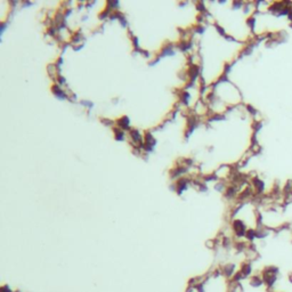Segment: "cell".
<instances>
[{
  "mask_svg": "<svg viewBox=\"0 0 292 292\" xmlns=\"http://www.w3.org/2000/svg\"><path fill=\"white\" fill-rule=\"evenodd\" d=\"M233 229H234L236 236H239V237H243V236H245L247 231H248L245 224H244L243 221L240 219H235L234 221H233Z\"/></svg>",
  "mask_w": 292,
  "mask_h": 292,
  "instance_id": "cell-1",
  "label": "cell"
},
{
  "mask_svg": "<svg viewBox=\"0 0 292 292\" xmlns=\"http://www.w3.org/2000/svg\"><path fill=\"white\" fill-rule=\"evenodd\" d=\"M263 280H264V283L267 285L268 288H273L275 285L276 281H277V275L263 272Z\"/></svg>",
  "mask_w": 292,
  "mask_h": 292,
  "instance_id": "cell-2",
  "label": "cell"
},
{
  "mask_svg": "<svg viewBox=\"0 0 292 292\" xmlns=\"http://www.w3.org/2000/svg\"><path fill=\"white\" fill-rule=\"evenodd\" d=\"M250 284H251L253 288H259V286H261L263 284H264V280H263V277H260V276H253L251 278V281H250Z\"/></svg>",
  "mask_w": 292,
  "mask_h": 292,
  "instance_id": "cell-3",
  "label": "cell"
},
{
  "mask_svg": "<svg viewBox=\"0 0 292 292\" xmlns=\"http://www.w3.org/2000/svg\"><path fill=\"white\" fill-rule=\"evenodd\" d=\"M241 273H242V275L244 276V277H247V276H249L250 274L252 273V266L251 264H249V263H247V264H243V266L241 267Z\"/></svg>",
  "mask_w": 292,
  "mask_h": 292,
  "instance_id": "cell-4",
  "label": "cell"
},
{
  "mask_svg": "<svg viewBox=\"0 0 292 292\" xmlns=\"http://www.w3.org/2000/svg\"><path fill=\"white\" fill-rule=\"evenodd\" d=\"M223 273H224L226 276H232L235 274V266L232 264L229 265H226L224 267V269H223Z\"/></svg>",
  "mask_w": 292,
  "mask_h": 292,
  "instance_id": "cell-5",
  "label": "cell"
},
{
  "mask_svg": "<svg viewBox=\"0 0 292 292\" xmlns=\"http://www.w3.org/2000/svg\"><path fill=\"white\" fill-rule=\"evenodd\" d=\"M245 237H247L248 241L252 242L255 239H257V229H251V228L248 229V231H247V234H245Z\"/></svg>",
  "mask_w": 292,
  "mask_h": 292,
  "instance_id": "cell-6",
  "label": "cell"
},
{
  "mask_svg": "<svg viewBox=\"0 0 292 292\" xmlns=\"http://www.w3.org/2000/svg\"><path fill=\"white\" fill-rule=\"evenodd\" d=\"M119 126H120L121 129H128V126H129V120L127 119V118H123V119H121L119 122Z\"/></svg>",
  "mask_w": 292,
  "mask_h": 292,
  "instance_id": "cell-7",
  "label": "cell"
},
{
  "mask_svg": "<svg viewBox=\"0 0 292 292\" xmlns=\"http://www.w3.org/2000/svg\"><path fill=\"white\" fill-rule=\"evenodd\" d=\"M247 23H248V25L250 26V29L251 30H255V26H256V18L252 16V17H249L248 21H247Z\"/></svg>",
  "mask_w": 292,
  "mask_h": 292,
  "instance_id": "cell-8",
  "label": "cell"
},
{
  "mask_svg": "<svg viewBox=\"0 0 292 292\" xmlns=\"http://www.w3.org/2000/svg\"><path fill=\"white\" fill-rule=\"evenodd\" d=\"M248 110H249V112L252 113V114H257V111L252 107V106H250V105H248Z\"/></svg>",
  "mask_w": 292,
  "mask_h": 292,
  "instance_id": "cell-9",
  "label": "cell"
},
{
  "mask_svg": "<svg viewBox=\"0 0 292 292\" xmlns=\"http://www.w3.org/2000/svg\"><path fill=\"white\" fill-rule=\"evenodd\" d=\"M290 26H291V28H292V22H291V23H290Z\"/></svg>",
  "mask_w": 292,
  "mask_h": 292,
  "instance_id": "cell-10",
  "label": "cell"
}]
</instances>
